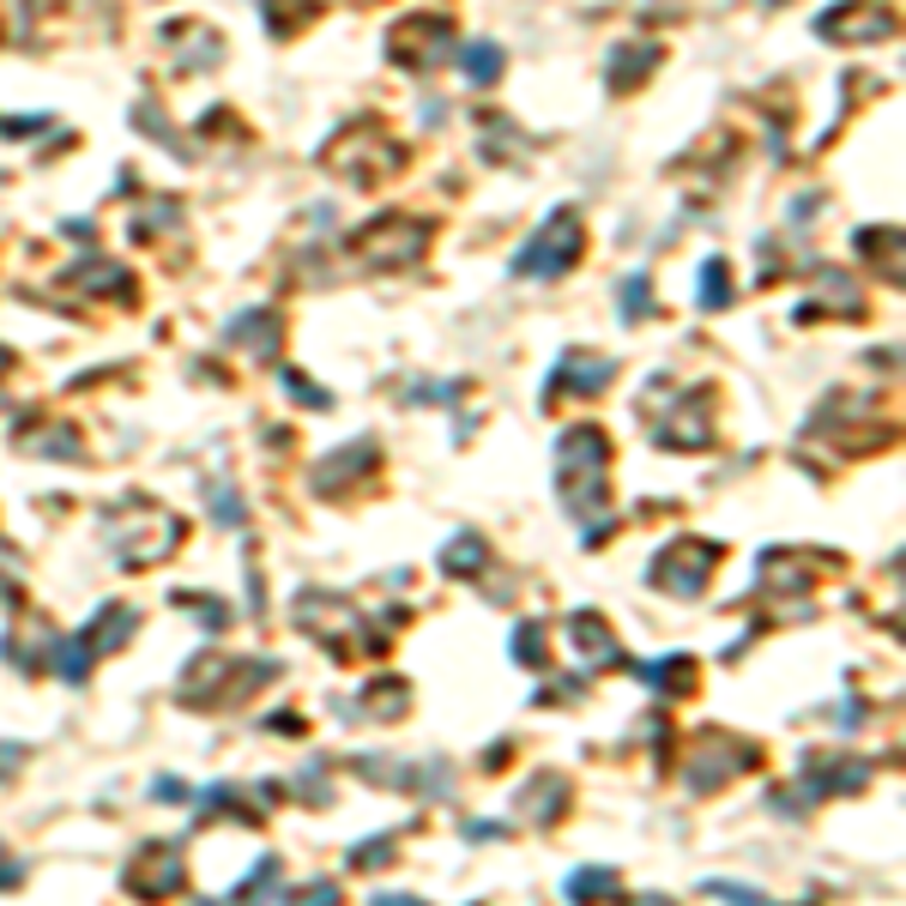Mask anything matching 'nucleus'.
Listing matches in <instances>:
<instances>
[{"instance_id": "nucleus-4", "label": "nucleus", "mask_w": 906, "mask_h": 906, "mask_svg": "<svg viewBox=\"0 0 906 906\" xmlns=\"http://www.w3.org/2000/svg\"><path fill=\"white\" fill-rule=\"evenodd\" d=\"M816 31L828 37V43H883V37L895 31V19H888V0H846Z\"/></svg>"}, {"instance_id": "nucleus-6", "label": "nucleus", "mask_w": 906, "mask_h": 906, "mask_svg": "<svg viewBox=\"0 0 906 906\" xmlns=\"http://www.w3.org/2000/svg\"><path fill=\"white\" fill-rule=\"evenodd\" d=\"M702 302L707 309H725V260H707L702 266Z\"/></svg>"}, {"instance_id": "nucleus-2", "label": "nucleus", "mask_w": 906, "mask_h": 906, "mask_svg": "<svg viewBox=\"0 0 906 906\" xmlns=\"http://www.w3.org/2000/svg\"><path fill=\"white\" fill-rule=\"evenodd\" d=\"M423 249H430V224L423 218H375L369 230L351 236V254L369 260V266H411Z\"/></svg>"}, {"instance_id": "nucleus-7", "label": "nucleus", "mask_w": 906, "mask_h": 906, "mask_svg": "<svg viewBox=\"0 0 906 906\" xmlns=\"http://www.w3.org/2000/svg\"><path fill=\"white\" fill-rule=\"evenodd\" d=\"M623 302H628V309H623L628 321H635V314H647V309H641V302H647V284H641V279H628V284H623Z\"/></svg>"}, {"instance_id": "nucleus-3", "label": "nucleus", "mask_w": 906, "mask_h": 906, "mask_svg": "<svg viewBox=\"0 0 906 906\" xmlns=\"http://www.w3.org/2000/svg\"><path fill=\"white\" fill-rule=\"evenodd\" d=\"M447 43H453V24H447V19H435V12H417V19H405L400 31L387 37L393 61L411 67V73H430V67L447 54Z\"/></svg>"}, {"instance_id": "nucleus-5", "label": "nucleus", "mask_w": 906, "mask_h": 906, "mask_svg": "<svg viewBox=\"0 0 906 906\" xmlns=\"http://www.w3.org/2000/svg\"><path fill=\"white\" fill-rule=\"evenodd\" d=\"M496 73H502V49L496 43H472V49H465V79H472V85H490Z\"/></svg>"}, {"instance_id": "nucleus-1", "label": "nucleus", "mask_w": 906, "mask_h": 906, "mask_svg": "<svg viewBox=\"0 0 906 906\" xmlns=\"http://www.w3.org/2000/svg\"><path fill=\"white\" fill-rule=\"evenodd\" d=\"M581 249H586V224H581V212H574V205H562L551 224H544L538 236L520 249L514 272H520V279H556V272H568L574 260H581Z\"/></svg>"}]
</instances>
